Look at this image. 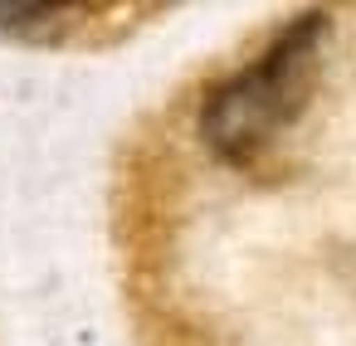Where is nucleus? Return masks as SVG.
<instances>
[{"instance_id":"obj_1","label":"nucleus","mask_w":356,"mask_h":346,"mask_svg":"<svg viewBox=\"0 0 356 346\" xmlns=\"http://www.w3.org/2000/svg\"><path fill=\"white\" fill-rule=\"evenodd\" d=\"M322 25H327L322 15H307V20L288 25L254 69H244L239 79H229L210 93L200 132L215 147V156L249 161L302 113L307 88H312Z\"/></svg>"}]
</instances>
